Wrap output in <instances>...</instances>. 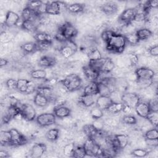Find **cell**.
Instances as JSON below:
<instances>
[{"label":"cell","instance_id":"41","mask_svg":"<svg viewBox=\"0 0 158 158\" xmlns=\"http://www.w3.org/2000/svg\"><path fill=\"white\" fill-rule=\"evenodd\" d=\"M104 60V57H102V58H101L100 59H98V60H89L88 64L91 68H93L95 70L99 72L100 74H101V72L102 67V65H103Z\"/></svg>","mask_w":158,"mask_h":158},{"label":"cell","instance_id":"15","mask_svg":"<svg viewBox=\"0 0 158 158\" xmlns=\"http://www.w3.org/2000/svg\"><path fill=\"white\" fill-rule=\"evenodd\" d=\"M97 95L86 94L82 93L78 99V104L83 107H89L96 104Z\"/></svg>","mask_w":158,"mask_h":158},{"label":"cell","instance_id":"29","mask_svg":"<svg viewBox=\"0 0 158 158\" xmlns=\"http://www.w3.org/2000/svg\"><path fill=\"white\" fill-rule=\"evenodd\" d=\"M115 136L118 142V146L120 150L126 148L129 144V138L127 134H125V133L115 134Z\"/></svg>","mask_w":158,"mask_h":158},{"label":"cell","instance_id":"22","mask_svg":"<svg viewBox=\"0 0 158 158\" xmlns=\"http://www.w3.org/2000/svg\"><path fill=\"white\" fill-rule=\"evenodd\" d=\"M83 93L86 94L98 95V83L96 81H89L83 88Z\"/></svg>","mask_w":158,"mask_h":158},{"label":"cell","instance_id":"13","mask_svg":"<svg viewBox=\"0 0 158 158\" xmlns=\"http://www.w3.org/2000/svg\"><path fill=\"white\" fill-rule=\"evenodd\" d=\"M20 20V17L16 12L8 10L6 14L4 23L7 28H12L17 26Z\"/></svg>","mask_w":158,"mask_h":158},{"label":"cell","instance_id":"8","mask_svg":"<svg viewBox=\"0 0 158 158\" xmlns=\"http://www.w3.org/2000/svg\"><path fill=\"white\" fill-rule=\"evenodd\" d=\"M136 16L135 9L126 8L120 14L118 18V22L122 25L125 26L131 23Z\"/></svg>","mask_w":158,"mask_h":158},{"label":"cell","instance_id":"9","mask_svg":"<svg viewBox=\"0 0 158 158\" xmlns=\"http://www.w3.org/2000/svg\"><path fill=\"white\" fill-rule=\"evenodd\" d=\"M121 100L125 105L134 109L140 101V96L136 93L125 92L122 93Z\"/></svg>","mask_w":158,"mask_h":158},{"label":"cell","instance_id":"16","mask_svg":"<svg viewBox=\"0 0 158 158\" xmlns=\"http://www.w3.org/2000/svg\"><path fill=\"white\" fill-rule=\"evenodd\" d=\"M99 9L105 15H114L118 9V4L115 2H107L99 6Z\"/></svg>","mask_w":158,"mask_h":158},{"label":"cell","instance_id":"20","mask_svg":"<svg viewBox=\"0 0 158 158\" xmlns=\"http://www.w3.org/2000/svg\"><path fill=\"white\" fill-rule=\"evenodd\" d=\"M112 102H113L109 96L99 95L96 98V106L102 110H106Z\"/></svg>","mask_w":158,"mask_h":158},{"label":"cell","instance_id":"26","mask_svg":"<svg viewBox=\"0 0 158 158\" xmlns=\"http://www.w3.org/2000/svg\"><path fill=\"white\" fill-rule=\"evenodd\" d=\"M125 104L121 102H112L109 107L104 111H106L108 114H112V115H115L118 114L121 112H122V110L123 109Z\"/></svg>","mask_w":158,"mask_h":158},{"label":"cell","instance_id":"34","mask_svg":"<svg viewBox=\"0 0 158 158\" xmlns=\"http://www.w3.org/2000/svg\"><path fill=\"white\" fill-rule=\"evenodd\" d=\"M38 25L33 21L25 20L22 22L21 28L28 33H36L37 31Z\"/></svg>","mask_w":158,"mask_h":158},{"label":"cell","instance_id":"10","mask_svg":"<svg viewBox=\"0 0 158 158\" xmlns=\"http://www.w3.org/2000/svg\"><path fill=\"white\" fill-rule=\"evenodd\" d=\"M24 118L27 122H33L36 118V111L35 107L27 103L22 104L20 107Z\"/></svg>","mask_w":158,"mask_h":158},{"label":"cell","instance_id":"58","mask_svg":"<svg viewBox=\"0 0 158 158\" xmlns=\"http://www.w3.org/2000/svg\"><path fill=\"white\" fill-rule=\"evenodd\" d=\"M12 119L16 120V121H19V122H22L23 120H25L23 117V115L21 111V110L20 111H19L16 114H15L12 118Z\"/></svg>","mask_w":158,"mask_h":158},{"label":"cell","instance_id":"6","mask_svg":"<svg viewBox=\"0 0 158 158\" xmlns=\"http://www.w3.org/2000/svg\"><path fill=\"white\" fill-rule=\"evenodd\" d=\"M35 120L40 127H46L56 123V117L53 112H46L38 115Z\"/></svg>","mask_w":158,"mask_h":158},{"label":"cell","instance_id":"21","mask_svg":"<svg viewBox=\"0 0 158 158\" xmlns=\"http://www.w3.org/2000/svg\"><path fill=\"white\" fill-rule=\"evenodd\" d=\"M33 101L35 105L40 108H44L49 104V100L46 97L36 92Z\"/></svg>","mask_w":158,"mask_h":158},{"label":"cell","instance_id":"14","mask_svg":"<svg viewBox=\"0 0 158 158\" xmlns=\"http://www.w3.org/2000/svg\"><path fill=\"white\" fill-rule=\"evenodd\" d=\"M47 151V146L43 143H36L30 151V156L35 158L41 157Z\"/></svg>","mask_w":158,"mask_h":158},{"label":"cell","instance_id":"39","mask_svg":"<svg viewBox=\"0 0 158 158\" xmlns=\"http://www.w3.org/2000/svg\"><path fill=\"white\" fill-rule=\"evenodd\" d=\"M75 147V143L70 141L62 148V153L65 156L72 157L73 152Z\"/></svg>","mask_w":158,"mask_h":158},{"label":"cell","instance_id":"35","mask_svg":"<svg viewBox=\"0 0 158 158\" xmlns=\"http://www.w3.org/2000/svg\"><path fill=\"white\" fill-rule=\"evenodd\" d=\"M82 131L87 137L91 138H94L98 131L91 123H87L84 125L82 128Z\"/></svg>","mask_w":158,"mask_h":158},{"label":"cell","instance_id":"57","mask_svg":"<svg viewBox=\"0 0 158 158\" xmlns=\"http://www.w3.org/2000/svg\"><path fill=\"white\" fill-rule=\"evenodd\" d=\"M146 139V144L148 148H156L158 145V141L157 139Z\"/></svg>","mask_w":158,"mask_h":158},{"label":"cell","instance_id":"12","mask_svg":"<svg viewBox=\"0 0 158 158\" xmlns=\"http://www.w3.org/2000/svg\"><path fill=\"white\" fill-rule=\"evenodd\" d=\"M148 101L140 99L139 102L134 108L136 114L141 118H146L151 112Z\"/></svg>","mask_w":158,"mask_h":158},{"label":"cell","instance_id":"59","mask_svg":"<svg viewBox=\"0 0 158 158\" xmlns=\"http://www.w3.org/2000/svg\"><path fill=\"white\" fill-rule=\"evenodd\" d=\"M133 108L125 105L123 107V109L122 110V112L124 114V115H132V112H133Z\"/></svg>","mask_w":158,"mask_h":158},{"label":"cell","instance_id":"11","mask_svg":"<svg viewBox=\"0 0 158 158\" xmlns=\"http://www.w3.org/2000/svg\"><path fill=\"white\" fill-rule=\"evenodd\" d=\"M137 80H152L155 75V72L147 67H140L135 70Z\"/></svg>","mask_w":158,"mask_h":158},{"label":"cell","instance_id":"55","mask_svg":"<svg viewBox=\"0 0 158 158\" xmlns=\"http://www.w3.org/2000/svg\"><path fill=\"white\" fill-rule=\"evenodd\" d=\"M148 103L149 105L151 111H153V112L158 111V102L156 98L153 97L152 99L149 100Z\"/></svg>","mask_w":158,"mask_h":158},{"label":"cell","instance_id":"18","mask_svg":"<svg viewBox=\"0 0 158 158\" xmlns=\"http://www.w3.org/2000/svg\"><path fill=\"white\" fill-rule=\"evenodd\" d=\"M83 72L85 78L89 81H96L100 76V73L91 68L88 64L84 65L83 67Z\"/></svg>","mask_w":158,"mask_h":158},{"label":"cell","instance_id":"44","mask_svg":"<svg viewBox=\"0 0 158 158\" xmlns=\"http://www.w3.org/2000/svg\"><path fill=\"white\" fill-rule=\"evenodd\" d=\"M98 83V95L109 96L111 93L109 88L102 82L99 81Z\"/></svg>","mask_w":158,"mask_h":158},{"label":"cell","instance_id":"49","mask_svg":"<svg viewBox=\"0 0 158 158\" xmlns=\"http://www.w3.org/2000/svg\"><path fill=\"white\" fill-rule=\"evenodd\" d=\"M131 153L133 156L137 157H144L148 156V154H149V151L146 149L136 148L135 149H133L131 151Z\"/></svg>","mask_w":158,"mask_h":158},{"label":"cell","instance_id":"32","mask_svg":"<svg viewBox=\"0 0 158 158\" xmlns=\"http://www.w3.org/2000/svg\"><path fill=\"white\" fill-rule=\"evenodd\" d=\"M36 42H51L54 40V36L49 33L44 32H36L34 35Z\"/></svg>","mask_w":158,"mask_h":158},{"label":"cell","instance_id":"54","mask_svg":"<svg viewBox=\"0 0 158 158\" xmlns=\"http://www.w3.org/2000/svg\"><path fill=\"white\" fill-rule=\"evenodd\" d=\"M122 94V93L118 91L117 90H115V91H112L110 94L109 97L110 98V99H112L113 102H122V100H121Z\"/></svg>","mask_w":158,"mask_h":158},{"label":"cell","instance_id":"45","mask_svg":"<svg viewBox=\"0 0 158 158\" xmlns=\"http://www.w3.org/2000/svg\"><path fill=\"white\" fill-rule=\"evenodd\" d=\"M89 114L93 120L100 118H102V117L104 116V110H102V109H101L100 108L96 106L95 107L92 108L89 110Z\"/></svg>","mask_w":158,"mask_h":158},{"label":"cell","instance_id":"31","mask_svg":"<svg viewBox=\"0 0 158 158\" xmlns=\"http://www.w3.org/2000/svg\"><path fill=\"white\" fill-rule=\"evenodd\" d=\"M85 10V5L81 3H72L68 4L67 12L70 14H77L83 12Z\"/></svg>","mask_w":158,"mask_h":158},{"label":"cell","instance_id":"37","mask_svg":"<svg viewBox=\"0 0 158 158\" xmlns=\"http://www.w3.org/2000/svg\"><path fill=\"white\" fill-rule=\"evenodd\" d=\"M30 75L33 79H46L47 73L43 69H33L30 72Z\"/></svg>","mask_w":158,"mask_h":158},{"label":"cell","instance_id":"27","mask_svg":"<svg viewBox=\"0 0 158 158\" xmlns=\"http://www.w3.org/2000/svg\"><path fill=\"white\" fill-rule=\"evenodd\" d=\"M136 33L139 40V41L148 40L153 35V33L146 27L136 30Z\"/></svg>","mask_w":158,"mask_h":158},{"label":"cell","instance_id":"24","mask_svg":"<svg viewBox=\"0 0 158 158\" xmlns=\"http://www.w3.org/2000/svg\"><path fill=\"white\" fill-rule=\"evenodd\" d=\"M46 13L50 15H55L60 14L59 6L57 1L47 2Z\"/></svg>","mask_w":158,"mask_h":158},{"label":"cell","instance_id":"46","mask_svg":"<svg viewBox=\"0 0 158 158\" xmlns=\"http://www.w3.org/2000/svg\"><path fill=\"white\" fill-rule=\"evenodd\" d=\"M146 118L148 121L151 123V125L157 128L158 125V112H153L151 111L150 113L148 114Z\"/></svg>","mask_w":158,"mask_h":158},{"label":"cell","instance_id":"50","mask_svg":"<svg viewBox=\"0 0 158 158\" xmlns=\"http://www.w3.org/2000/svg\"><path fill=\"white\" fill-rule=\"evenodd\" d=\"M43 2L41 1H30L27 2L26 7L35 12H36Z\"/></svg>","mask_w":158,"mask_h":158},{"label":"cell","instance_id":"1","mask_svg":"<svg viewBox=\"0 0 158 158\" xmlns=\"http://www.w3.org/2000/svg\"><path fill=\"white\" fill-rule=\"evenodd\" d=\"M127 46L125 36L120 33H114L106 44V49L109 52L116 54L122 53Z\"/></svg>","mask_w":158,"mask_h":158},{"label":"cell","instance_id":"17","mask_svg":"<svg viewBox=\"0 0 158 158\" xmlns=\"http://www.w3.org/2000/svg\"><path fill=\"white\" fill-rule=\"evenodd\" d=\"M57 64V60L55 56L49 55L43 56L38 62V65L43 68H51L55 66Z\"/></svg>","mask_w":158,"mask_h":158},{"label":"cell","instance_id":"7","mask_svg":"<svg viewBox=\"0 0 158 158\" xmlns=\"http://www.w3.org/2000/svg\"><path fill=\"white\" fill-rule=\"evenodd\" d=\"M11 135V146H20L27 143V138L22 133L15 128H11L10 130Z\"/></svg>","mask_w":158,"mask_h":158},{"label":"cell","instance_id":"30","mask_svg":"<svg viewBox=\"0 0 158 158\" xmlns=\"http://www.w3.org/2000/svg\"><path fill=\"white\" fill-rule=\"evenodd\" d=\"M60 136V130L57 128L48 130L45 134L46 139L51 142L57 141Z\"/></svg>","mask_w":158,"mask_h":158},{"label":"cell","instance_id":"48","mask_svg":"<svg viewBox=\"0 0 158 158\" xmlns=\"http://www.w3.org/2000/svg\"><path fill=\"white\" fill-rule=\"evenodd\" d=\"M37 50L41 52L48 51L52 48V43L51 42H36Z\"/></svg>","mask_w":158,"mask_h":158},{"label":"cell","instance_id":"47","mask_svg":"<svg viewBox=\"0 0 158 158\" xmlns=\"http://www.w3.org/2000/svg\"><path fill=\"white\" fill-rule=\"evenodd\" d=\"M121 119L122 122L127 125H134L137 123V118L133 115H124Z\"/></svg>","mask_w":158,"mask_h":158},{"label":"cell","instance_id":"52","mask_svg":"<svg viewBox=\"0 0 158 158\" xmlns=\"http://www.w3.org/2000/svg\"><path fill=\"white\" fill-rule=\"evenodd\" d=\"M91 124L98 131L102 130L104 126V120L102 118L94 119L93 120Z\"/></svg>","mask_w":158,"mask_h":158},{"label":"cell","instance_id":"23","mask_svg":"<svg viewBox=\"0 0 158 158\" xmlns=\"http://www.w3.org/2000/svg\"><path fill=\"white\" fill-rule=\"evenodd\" d=\"M115 67V64L112 59L109 57H104L101 74L110 73L112 72V70L114 69Z\"/></svg>","mask_w":158,"mask_h":158},{"label":"cell","instance_id":"36","mask_svg":"<svg viewBox=\"0 0 158 158\" xmlns=\"http://www.w3.org/2000/svg\"><path fill=\"white\" fill-rule=\"evenodd\" d=\"M0 142L1 145L11 146V135L9 130H2L0 133Z\"/></svg>","mask_w":158,"mask_h":158},{"label":"cell","instance_id":"53","mask_svg":"<svg viewBox=\"0 0 158 158\" xmlns=\"http://www.w3.org/2000/svg\"><path fill=\"white\" fill-rule=\"evenodd\" d=\"M17 80L14 78H9L6 81V85L10 91L17 90Z\"/></svg>","mask_w":158,"mask_h":158},{"label":"cell","instance_id":"38","mask_svg":"<svg viewBox=\"0 0 158 158\" xmlns=\"http://www.w3.org/2000/svg\"><path fill=\"white\" fill-rule=\"evenodd\" d=\"M124 36L127 44H128L131 46H135L139 43V40L136 33V31L126 34Z\"/></svg>","mask_w":158,"mask_h":158},{"label":"cell","instance_id":"25","mask_svg":"<svg viewBox=\"0 0 158 158\" xmlns=\"http://www.w3.org/2000/svg\"><path fill=\"white\" fill-rule=\"evenodd\" d=\"M129 89V81L124 77L116 78V90L123 93Z\"/></svg>","mask_w":158,"mask_h":158},{"label":"cell","instance_id":"19","mask_svg":"<svg viewBox=\"0 0 158 158\" xmlns=\"http://www.w3.org/2000/svg\"><path fill=\"white\" fill-rule=\"evenodd\" d=\"M53 113L54 114L56 118L61 119L70 116L71 109L65 105L56 106L53 109Z\"/></svg>","mask_w":158,"mask_h":158},{"label":"cell","instance_id":"33","mask_svg":"<svg viewBox=\"0 0 158 158\" xmlns=\"http://www.w3.org/2000/svg\"><path fill=\"white\" fill-rule=\"evenodd\" d=\"M30 81L28 79L19 78L17 80V90L21 93L26 94L29 87Z\"/></svg>","mask_w":158,"mask_h":158},{"label":"cell","instance_id":"61","mask_svg":"<svg viewBox=\"0 0 158 158\" xmlns=\"http://www.w3.org/2000/svg\"><path fill=\"white\" fill-rule=\"evenodd\" d=\"M10 157V155L9 154L8 152L6 150H1L0 151V157L1 158H7Z\"/></svg>","mask_w":158,"mask_h":158},{"label":"cell","instance_id":"5","mask_svg":"<svg viewBox=\"0 0 158 158\" xmlns=\"http://www.w3.org/2000/svg\"><path fill=\"white\" fill-rule=\"evenodd\" d=\"M78 46L73 40H66L59 52L64 58L69 59L76 54Z\"/></svg>","mask_w":158,"mask_h":158},{"label":"cell","instance_id":"43","mask_svg":"<svg viewBox=\"0 0 158 158\" xmlns=\"http://www.w3.org/2000/svg\"><path fill=\"white\" fill-rule=\"evenodd\" d=\"M144 138L146 139H158V131L157 128L153 127L144 133Z\"/></svg>","mask_w":158,"mask_h":158},{"label":"cell","instance_id":"60","mask_svg":"<svg viewBox=\"0 0 158 158\" xmlns=\"http://www.w3.org/2000/svg\"><path fill=\"white\" fill-rule=\"evenodd\" d=\"M8 62H9L8 60L6 59L5 57H4V58L1 57V59H0V66H1V67L2 68V67H3L7 65V64H8Z\"/></svg>","mask_w":158,"mask_h":158},{"label":"cell","instance_id":"42","mask_svg":"<svg viewBox=\"0 0 158 158\" xmlns=\"http://www.w3.org/2000/svg\"><path fill=\"white\" fill-rule=\"evenodd\" d=\"M85 156H86V154L83 145H75L72 157L76 158H83Z\"/></svg>","mask_w":158,"mask_h":158},{"label":"cell","instance_id":"56","mask_svg":"<svg viewBox=\"0 0 158 158\" xmlns=\"http://www.w3.org/2000/svg\"><path fill=\"white\" fill-rule=\"evenodd\" d=\"M148 52L149 54V56L152 57H157L158 56V46H149L148 49Z\"/></svg>","mask_w":158,"mask_h":158},{"label":"cell","instance_id":"40","mask_svg":"<svg viewBox=\"0 0 158 158\" xmlns=\"http://www.w3.org/2000/svg\"><path fill=\"white\" fill-rule=\"evenodd\" d=\"M16 34H14L12 32L2 31L1 34V44L7 43L12 41L15 36Z\"/></svg>","mask_w":158,"mask_h":158},{"label":"cell","instance_id":"3","mask_svg":"<svg viewBox=\"0 0 158 158\" xmlns=\"http://www.w3.org/2000/svg\"><path fill=\"white\" fill-rule=\"evenodd\" d=\"M83 146L86 156L99 157L102 155V149L93 138L88 137L83 144Z\"/></svg>","mask_w":158,"mask_h":158},{"label":"cell","instance_id":"4","mask_svg":"<svg viewBox=\"0 0 158 158\" xmlns=\"http://www.w3.org/2000/svg\"><path fill=\"white\" fill-rule=\"evenodd\" d=\"M59 30L62 33L66 40H73L78 34L77 28L72 23L65 21L59 26Z\"/></svg>","mask_w":158,"mask_h":158},{"label":"cell","instance_id":"51","mask_svg":"<svg viewBox=\"0 0 158 158\" xmlns=\"http://www.w3.org/2000/svg\"><path fill=\"white\" fill-rule=\"evenodd\" d=\"M127 57L130 61L131 67H135L138 64V55L135 52H129L127 54Z\"/></svg>","mask_w":158,"mask_h":158},{"label":"cell","instance_id":"2","mask_svg":"<svg viewBox=\"0 0 158 158\" xmlns=\"http://www.w3.org/2000/svg\"><path fill=\"white\" fill-rule=\"evenodd\" d=\"M69 92L79 90L82 86V80L80 76L75 73H70L60 80Z\"/></svg>","mask_w":158,"mask_h":158},{"label":"cell","instance_id":"28","mask_svg":"<svg viewBox=\"0 0 158 158\" xmlns=\"http://www.w3.org/2000/svg\"><path fill=\"white\" fill-rule=\"evenodd\" d=\"M21 50L25 54H31L37 51V45L36 42L29 41L23 43L20 46Z\"/></svg>","mask_w":158,"mask_h":158}]
</instances>
